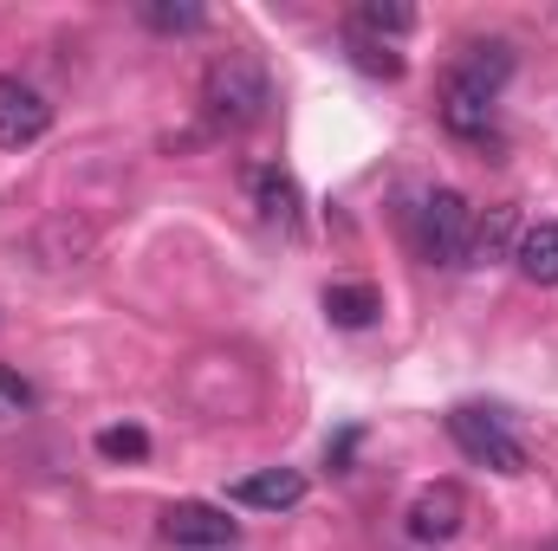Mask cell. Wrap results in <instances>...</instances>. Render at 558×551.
I'll list each match as a JSON object with an SVG mask.
<instances>
[{"label":"cell","instance_id":"obj_17","mask_svg":"<svg viewBox=\"0 0 558 551\" xmlns=\"http://www.w3.org/2000/svg\"><path fill=\"white\" fill-rule=\"evenodd\" d=\"M105 461H143L149 454V434L143 428H98V441H92Z\"/></svg>","mask_w":558,"mask_h":551},{"label":"cell","instance_id":"obj_19","mask_svg":"<svg viewBox=\"0 0 558 551\" xmlns=\"http://www.w3.org/2000/svg\"><path fill=\"white\" fill-rule=\"evenodd\" d=\"M0 403H13V409H20V403H33V390H26V383H13V377L0 370Z\"/></svg>","mask_w":558,"mask_h":551},{"label":"cell","instance_id":"obj_13","mask_svg":"<svg viewBox=\"0 0 558 551\" xmlns=\"http://www.w3.org/2000/svg\"><path fill=\"white\" fill-rule=\"evenodd\" d=\"M410 26H416V7H403V0H364V7L351 13V26H344V33L377 39V46H397Z\"/></svg>","mask_w":558,"mask_h":551},{"label":"cell","instance_id":"obj_1","mask_svg":"<svg viewBox=\"0 0 558 551\" xmlns=\"http://www.w3.org/2000/svg\"><path fill=\"white\" fill-rule=\"evenodd\" d=\"M202 111L215 131H254L274 111V78L254 52H221L202 72Z\"/></svg>","mask_w":558,"mask_h":551},{"label":"cell","instance_id":"obj_10","mask_svg":"<svg viewBox=\"0 0 558 551\" xmlns=\"http://www.w3.org/2000/svg\"><path fill=\"white\" fill-rule=\"evenodd\" d=\"M228 500L247 506V513H292V506H305V474H299V467H260V474H241V480L228 487Z\"/></svg>","mask_w":558,"mask_h":551},{"label":"cell","instance_id":"obj_8","mask_svg":"<svg viewBox=\"0 0 558 551\" xmlns=\"http://www.w3.org/2000/svg\"><path fill=\"white\" fill-rule=\"evenodd\" d=\"M26 260L46 267V273H72V267L92 260V228L72 221V215H52V221H39V228L26 234Z\"/></svg>","mask_w":558,"mask_h":551},{"label":"cell","instance_id":"obj_9","mask_svg":"<svg viewBox=\"0 0 558 551\" xmlns=\"http://www.w3.org/2000/svg\"><path fill=\"white\" fill-rule=\"evenodd\" d=\"M247 195H254V208H260L267 228H279V234H299L305 228V195H299L292 169H279V162L247 169Z\"/></svg>","mask_w":558,"mask_h":551},{"label":"cell","instance_id":"obj_2","mask_svg":"<svg viewBox=\"0 0 558 551\" xmlns=\"http://www.w3.org/2000/svg\"><path fill=\"white\" fill-rule=\"evenodd\" d=\"M403 234L428 267H468V234H474V201L461 188H416L403 208Z\"/></svg>","mask_w":558,"mask_h":551},{"label":"cell","instance_id":"obj_16","mask_svg":"<svg viewBox=\"0 0 558 551\" xmlns=\"http://www.w3.org/2000/svg\"><path fill=\"white\" fill-rule=\"evenodd\" d=\"M344 46H351V65H357V72H371V78H403V52H397V46H377V39H357V33H344Z\"/></svg>","mask_w":558,"mask_h":551},{"label":"cell","instance_id":"obj_7","mask_svg":"<svg viewBox=\"0 0 558 551\" xmlns=\"http://www.w3.org/2000/svg\"><path fill=\"white\" fill-rule=\"evenodd\" d=\"M461 526H468V493L454 480H435L410 500V539L416 546H448Z\"/></svg>","mask_w":558,"mask_h":551},{"label":"cell","instance_id":"obj_18","mask_svg":"<svg viewBox=\"0 0 558 551\" xmlns=\"http://www.w3.org/2000/svg\"><path fill=\"white\" fill-rule=\"evenodd\" d=\"M208 13L202 7H143V26H156V33H195Z\"/></svg>","mask_w":558,"mask_h":551},{"label":"cell","instance_id":"obj_6","mask_svg":"<svg viewBox=\"0 0 558 551\" xmlns=\"http://www.w3.org/2000/svg\"><path fill=\"white\" fill-rule=\"evenodd\" d=\"M162 532H169V546H189V551H228L241 539L228 506H208V500H175L162 513Z\"/></svg>","mask_w":558,"mask_h":551},{"label":"cell","instance_id":"obj_11","mask_svg":"<svg viewBox=\"0 0 558 551\" xmlns=\"http://www.w3.org/2000/svg\"><path fill=\"white\" fill-rule=\"evenodd\" d=\"M318 305H325V318H331L338 331H364V325H377V311H384V292H377L371 279H331Z\"/></svg>","mask_w":558,"mask_h":551},{"label":"cell","instance_id":"obj_14","mask_svg":"<svg viewBox=\"0 0 558 551\" xmlns=\"http://www.w3.org/2000/svg\"><path fill=\"white\" fill-rule=\"evenodd\" d=\"M441 124H448L454 137H468V143H487L494 137V98H474V91L441 85Z\"/></svg>","mask_w":558,"mask_h":551},{"label":"cell","instance_id":"obj_12","mask_svg":"<svg viewBox=\"0 0 558 551\" xmlns=\"http://www.w3.org/2000/svg\"><path fill=\"white\" fill-rule=\"evenodd\" d=\"M513 267L533 279V285H558V221H533V228H520V241H513Z\"/></svg>","mask_w":558,"mask_h":551},{"label":"cell","instance_id":"obj_3","mask_svg":"<svg viewBox=\"0 0 558 551\" xmlns=\"http://www.w3.org/2000/svg\"><path fill=\"white\" fill-rule=\"evenodd\" d=\"M448 441H454L474 467H487V474H526V441H520L494 409H474V403L448 409Z\"/></svg>","mask_w":558,"mask_h":551},{"label":"cell","instance_id":"obj_15","mask_svg":"<svg viewBox=\"0 0 558 551\" xmlns=\"http://www.w3.org/2000/svg\"><path fill=\"white\" fill-rule=\"evenodd\" d=\"M507 241H520V215L513 208H487L474 215V234H468V267H487L507 254Z\"/></svg>","mask_w":558,"mask_h":551},{"label":"cell","instance_id":"obj_4","mask_svg":"<svg viewBox=\"0 0 558 551\" xmlns=\"http://www.w3.org/2000/svg\"><path fill=\"white\" fill-rule=\"evenodd\" d=\"M46 131H52V105L20 72H0V149H33Z\"/></svg>","mask_w":558,"mask_h":551},{"label":"cell","instance_id":"obj_5","mask_svg":"<svg viewBox=\"0 0 558 551\" xmlns=\"http://www.w3.org/2000/svg\"><path fill=\"white\" fill-rule=\"evenodd\" d=\"M507 78H513V46H507V39H468L441 85H454V91H474V98H494V105H500V85H507Z\"/></svg>","mask_w":558,"mask_h":551}]
</instances>
